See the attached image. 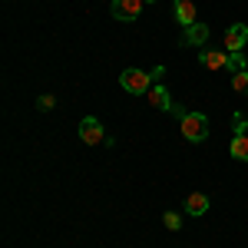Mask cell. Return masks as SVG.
Listing matches in <instances>:
<instances>
[{"instance_id": "9c48e42d", "label": "cell", "mask_w": 248, "mask_h": 248, "mask_svg": "<svg viewBox=\"0 0 248 248\" xmlns=\"http://www.w3.org/2000/svg\"><path fill=\"white\" fill-rule=\"evenodd\" d=\"M209 212V195L205 192H192L186 199V215H205Z\"/></svg>"}, {"instance_id": "5bb4252c", "label": "cell", "mask_w": 248, "mask_h": 248, "mask_svg": "<svg viewBox=\"0 0 248 248\" xmlns=\"http://www.w3.org/2000/svg\"><path fill=\"white\" fill-rule=\"evenodd\" d=\"M232 126H235V136H248V119L242 113L232 116Z\"/></svg>"}, {"instance_id": "277c9868", "label": "cell", "mask_w": 248, "mask_h": 248, "mask_svg": "<svg viewBox=\"0 0 248 248\" xmlns=\"http://www.w3.org/2000/svg\"><path fill=\"white\" fill-rule=\"evenodd\" d=\"M142 7H146V0H113V17L123 20V23H133L139 14H142Z\"/></svg>"}, {"instance_id": "4fadbf2b", "label": "cell", "mask_w": 248, "mask_h": 248, "mask_svg": "<svg viewBox=\"0 0 248 248\" xmlns=\"http://www.w3.org/2000/svg\"><path fill=\"white\" fill-rule=\"evenodd\" d=\"M162 225L169 232H179L182 229V215H179V212H162Z\"/></svg>"}, {"instance_id": "3957f363", "label": "cell", "mask_w": 248, "mask_h": 248, "mask_svg": "<svg viewBox=\"0 0 248 248\" xmlns=\"http://www.w3.org/2000/svg\"><path fill=\"white\" fill-rule=\"evenodd\" d=\"M79 139H83L86 146H99V142H106V133H103V123H99L96 116H86V119L79 123Z\"/></svg>"}, {"instance_id": "8fae6325", "label": "cell", "mask_w": 248, "mask_h": 248, "mask_svg": "<svg viewBox=\"0 0 248 248\" xmlns=\"http://www.w3.org/2000/svg\"><path fill=\"white\" fill-rule=\"evenodd\" d=\"M229 153H232V159H238V162H248V136H232Z\"/></svg>"}, {"instance_id": "7a4b0ae2", "label": "cell", "mask_w": 248, "mask_h": 248, "mask_svg": "<svg viewBox=\"0 0 248 248\" xmlns=\"http://www.w3.org/2000/svg\"><path fill=\"white\" fill-rule=\"evenodd\" d=\"M179 129H182V136L189 139V142H205V136H209V119H205V113H192L179 123Z\"/></svg>"}, {"instance_id": "8992f818", "label": "cell", "mask_w": 248, "mask_h": 248, "mask_svg": "<svg viewBox=\"0 0 248 248\" xmlns=\"http://www.w3.org/2000/svg\"><path fill=\"white\" fill-rule=\"evenodd\" d=\"M199 63H202L205 70H229L232 53L229 50H202V53H199Z\"/></svg>"}, {"instance_id": "ba28073f", "label": "cell", "mask_w": 248, "mask_h": 248, "mask_svg": "<svg viewBox=\"0 0 248 248\" xmlns=\"http://www.w3.org/2000/svg\"><path fill=\"white\" fill-rule=\"evenodd\" d=\"M146 99H149V106H153V109H162V113H169V109H172L169 90H166V86H159V83H153V90L146 93Z\"/></svg>"}, {"instance_id": "7c38bea8", "label": "cell", "mask_w": 248, "mask_h": 248, "mask_svg": "<svg viewBox=\"0 0 248 248\" xmlns=\"http://www.w3.org/2000/svg\"><path fill=\"white\" fill-rule=\"evenodd\" d=\"M232 86H235V93L248 96V70H238V73H232Z\"/></svg>"}, {"instance_id": "5b68a950", "label": "cell", "mask_w": 248, "mask_h": 248, "mask_svg": "<svg viewBox=\"0 0 248 248\" xmlns=\"http://www.w3.org/2000/svg\"><path fill=\"white\" fill-rule=\"evenodd\" d=\"M172 14H175V23H179L182 30H189L192 23H199V7H195L192 0H175Z\"/></svg>"}, {"instance_id": "6da1fadb", "label": "cell", "mask_w": 248, "mask_h": 248, "mask_svg": "<svg viewBox=\"0 0 248 248\" xmlns=\"http://www.w3.org/2000/svg\"><path fill=\"white\" fill-rule=\"evenodd\" d=\"M153 73H146V70H136V66H129V70H123L119 73V86L126 90V93H136V96H146L149 90H153Z\"/></svg>"}, {"instance_id": "52a82bcc", "label": "cell", "mask_w": 248, "mask_h": 248, "mask_svg": "<svg viewBox=\"0 0 248 248\" xmlns=\"http://www.w3.org/2000/svg\"><path fill=\"white\" fill-rule=\"evenodd\" d=\"M245 43H248V27L245 23H235V27L225 30V50H229V53H242Z\"/></svg>"}, {"instance_id": "2e32d148", "label": "cell", "mask_w": 248, "mask_h": 248, "mask_svg": "<svg viewBox=\"0 0 248 248\" xmlns=\"http://www.w3.org/2000/svg\"><path fill=\"white\" fill-rule=\"evenodd\" d=\"M172 116H175V119H179V123H182V119H186V116H189V109H186V106H179V103H172V109H169Z\"/></svg>"}, {"instance_id": "9a60e30c", "label": "cell", "mask_w": 248, "mask_h": 248, "mask_svg": "<svg viewBox=\"0 0 248 248\" xmlns=\"http://www.w3.org/2000/svg\"><path fill=\"white\" fill-rule=\"evenodd\" d=\"M53 106H57V99H53L50 93H46V96H40V99H37V109H43V113H46V109H53Z\"/></svg>"}, {"instance_id": "30bf717a", "label": "cell", "mask_w": 248, "mask_h": 248, "mask_svg": "<svg viewBox=\"0 0 248 248\" xmlns=\"http://www.w3.org/2000/svg\"><path fill=\"white\" fill-rule=\"evenodd\" d=\"M186 43H189V46L209 43V27H205V23H192L189 30H186Z\"/></svg>"}]
</instances>
